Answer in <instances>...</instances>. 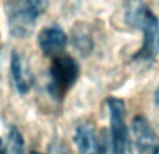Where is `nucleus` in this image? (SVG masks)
Returning <instances> with one entry per match:
<instances>
[{"label": "nucleus", "instance_id": "f257e3e1", "mask_svg": "<svg viewBox=\"0 0 159 154\" xmlns=\"http://www.w3.org/2000/svg\"><path fill=\"white\" fill-rule=\"evenodd\" d=\"M124 18L133 28L143 32V44L133 59L137 62L151 63L159 53V21L154 11L143 0H126Z\"/></svg>", "mask_w": 159, "mask_h": 154}, {"label": "nucleus", "instance_id": "20e7f679", "mask_svg": "<svg viewBox=\"0 0 159 154\" xmlns=\"http://www.w3.org/2000/svg\"><path fill=\"white\" fill-rule=\"evenodd\" d=\"M78 76L80 66L75 59L67 55L56 56L49 69L48 90L50 95L55 99L61 101L64 95L70 91V88H73V85L77 83Z\"/></svg>", "mask_w": 159, "mask_h": 154}, {"label": "nucleus", "instance_id": "0eeeda50", "mask_svg": "<svg viewBox=\"0 0 159 154\" xmlns=\"http://www.w3.org/2000/svg\"><path fill=\"white\" fill-rule=\"evenodd\" d=\"M38 45L45 55H59L67 45V35L59 25H49L39 32Z\"/></svg>", "mask_w": 159, "mask_h": 154}, {"label": "nucleus", "instance_id": "39448f33", "mask_svg": "<svg viewBox=\"0 0 159 154\" xmlns=\"http://www.w3.org/2000/svg\"><path fill=\"white\" fill-rule=\"evenodd\" d=\"M133 143L138 154H159V136L144 115H137L131 122Z\"/></svg>", "mask_w": 159, "mask_h": 154}, {"label": "nucleus", "instance_id": "f03ea898", "mask_svg": "<svg viewBox=\"0 0 159 154\" xmlns=\"http://www.w3.org/2000/svg\"><path fill=\"white\" fill-rule=\"evenodd\" d=\"M50 0H7L4 4L8 31L16 38L31 35L38 18L48 10Z\"/></svg>", "mask_w": 159, "mask_h": 154}, {"label": "nucleus", "instance_id": "ddd939ff", "mask_svg": "<svg viewBox=\"0 0 159 154\" xmlns=\"http://www.w3.org/2000/svg\"><path fill=\"white\" fill-rule=\"evenodd\" d=\"M32 154H42V153H38V152H34Z\"/></svg>", "mask_w": 159, "mask_h": 154}, {"label": "nucleus", "instance_id": "9d476101", "mask_svg": "<svg viewBox=\"0 0 159 154\" xmlns=\"http://www.w3.org/2000/svg\"><path fill=\"white\" fill-rule=\"evenodd\" d=\"M8 142H10L13 154H24V139L17 128H11L8 133Z\"/></svg>", "mask_w": 159, "mask_h": 154}, {"label": "nucleus", "instance_id": "9b49d317", "mask_svg": "<svg viewBox=\"0 0 159 154\" xmlns=\"http://www.w3.org/2000/svg\"><path fill=\"white\" fill-rule=\"evenodd\" d=\"M0 154H7V150H6V146L2 139H0Z\"/></svg>", "mask_w": 159, "mask_h": 154}, {"label": "nucleus", "instance_id": "7ed1b4c3", "mask_svg": "<svg viewBox=\"0 0 159 154\" xmlns=\"http://www.w3.org/2000/svg\"><path fill=\"white\" fill-rule=\"evenodd\" d=\"M110 119L109 146L110 154H133L131 137L126 122V105L120 98L110 97L106 99Z\"/></svg>", "mask_w": 159, "mask_h": 154}, {"label": "nucleus", "instance_id": "1a4fd4ad", "mask_svg": "<svg viewBox=\"0 0 159 154\" xmlns=\"http://www.w3.org/2000/svg\"><path fill=\"white\" fill-rule=\"evenodd\" d=\"M73 41H74V46L82 55H87L92 49V36L91 32L85 27L74 28V35H73Z\"/></svg>", "mask_w": 159, "mask_h": 154}, {"label": "nucleus", "instance_id": "423d86ee", "mask_svg": "<svg viewBox=\"0 0 159 154\" xmlns=\"http://www.w3.org/2000/svg\"><path fill=\"white\" fill-rule=\"evenodd\" d=\"M74 143L80 154H105L106 137L99 136L91 122H82L75 128Z\"/></svg>", "mask_w": 159, "mask_h": 154}, {"label": "nucleus", "instance_id": "f8f14e48", "mask_svg": "<svg viewBox=\"0 0 159 154\" xmlns=\"http://www.w3.org/2000/svg\"><path fill=\"white\" fill-rule=\"evenodd\" d=\"M155 104H157V107H158V109H159V87H158L157 93H155Z\"/></svg>", "mask_w": 159, "mask_h": 154}, {"label": "nucleus", "instance_id": "6e6552de", "mask_svg": "<svg viewBox=\"0 0 159 154\" xmlns=\"http://www.w3.org/2000/svg\"><path fill=\"white\" fill-rule=\"evenodd\" d=\"M10 72L16 90L20 94H27L34 84V77L27 60L18 52H13V55H11Z\"/></svg>", "mask_w": 159, "mask_h": 154}]
</instances>
